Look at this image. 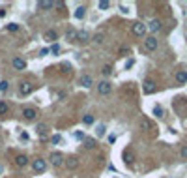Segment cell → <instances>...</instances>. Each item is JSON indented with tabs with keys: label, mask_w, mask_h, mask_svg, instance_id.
<instances>
[{
	"label": "cell",
	"mask_w": 187,
	"mask_h": 178,
	"mask_svg": "<svg viewBox=\"0 0 187 178\" xmlns=\"http://www.w3.org/2000/svg\"><path fill=\"white\" fill-rule=\"evenodd\" d=\"M32 171L41 174V173H45L47 171V161L43 159V158H34L32 159Z\"/></svg>",
	"instance_id": "obj_1"
},
{
	"label": "cell",
	"mask_w": 187,
	"mask_h": 178,
	"mask_svg": "<svg viewBox=\"0 0 187 178\" xmlns=\"http://www.w3.org/2000/svg\"><path fill=\"white\" fill-rule=\"evenodd\" d=\"M146 25L144 23H140V21H137V23H133L131 25V32H133L135 36H139V38H144L146 36Z\"/></svg>",
	"instance_id": "obj_2"
},
{
	"label": "cell",
	"mask_w": 187,
	"mask_h": 178,
	"mask_svg": "<svg viewBox=\"0 0 187 178\" xmlns=\"http://www.w3.org/2000/svg\"><path fill=\"white\" fill-rule=\"evenodd\" d=\"M64 159H65V158L62 156V152H52V154L49 156V161H51L52 167H62Z\"/></svg>",
	"instance_id": "obj_3"
},
{
	"label": "cell",
	"mask_w": 187,
	"mask_h": 178,
	"mask_svg": "<svg viewBox=\"0 0 187 178\" xmlns=\"http://www.w3.org/2000/svg\"><path fill=\"white\" fill-rule=\"evenodd\" d=\"M111 90H112V84H111V81H101L99 84H97V92H99L101 96H107V94H111Z\"/></svg>",
	"instance_id": "obj_4"
},
{
	"label": "cell",
	"mask_w": 187,
	"mask_h": 178,
	"mask_svg": "<svg viewBox=\"0 0 187 178\" xmlns=\"http://www.w3.org/2000/svg\"><path fill=\"white\" fill-rule=\"evenodd\" d=\"M157 45H159V43H157V38H155V36H148V38L144 39V49H146V51H150V53H152V51H155V49H157Z\"/></svg>",
	"instance_id": "obj_5"
},
{
	"label": "cell",
	"mask_w": 187,
	"mask_h": 178,
	"mask_svg": "<svg viewBox=\"0 0 187 178\" xmlns=\"http://www.w3.org/2000/svg\"><path fill=\"white\" fill-rule=\"evenodd\" d=\"M64 165L68 167L69 171H75L77 167H79V158H77V156H69V158L64 159Z\"/></svg>",
	"instance_id": "obj_6"
},
{
	"label": "cell",
	"mask_w": 187,
	"mask_h": 178,
	"mask_svg": "<svg viewBox=\"0 0 187 178\" xmlns=\"http://www.w3.org/2000/svg\"><path fill=\"white\" fill-rule=\"evenodd\" d=\"M23 116H25V120H28V122H34V120L38 118V111H36L34 107H26V109L23 111Z\"/></svg>",
	"instance_id": "obj_7"
},
{
	"label": "cell",
	"mask_w": 187,
	"mask_h": 178,
	"mask_svg": "<svg viewBox=\"0 0 187 178\" xmlns=\"http://www.w3.org/2000/svg\"><path fill=\"white\" fill-rule=\"evenodd\" d=\"M12 66H13L17 71H23V70H26V60L21 58V56H15V58L12 60Z\"/></svg>",
	"instance_id": "obj_8"
},
{
	"label": "cell",
	"mask_w": 187,
	"mask_h": 178,
	"mask_svg": "<svg viewBox=\"0 0 187 178\" xmlns=\"http://www.w3.org/2000/svg\"><path fill=\"white\" fill-rule=\"evenodd\" d=\"M155 90H157L155 83L150 81V79H146V81H144V84H142V92H144V94H153Z\"/></svg>",
	"instance_id": "obj_9"
},
{
	"label": "cell",
	"mask_w": 187,
	"mask_h": 178,
	"mask_svg": "<svg viewBox=\"0 0 187 178\" xmlns=\"http://www.w3.org/2000/svg\"><path fill=\"white\" fill-rule=\"evenodd\" d=\"M19 94L21 96H28V94H32V83H28V81H23L19 84Z\"/></svg>",
	"instance_id": "obj_10"
},
{
	"label": "cell",
	"mask_w": 187,
	"mask_h": 178,
	"mask_svg": "<svg viewBox=\"0 0 187 178\" xmlns=\"http://www.w3.org/2000/svg\"><path fill=\"white\" fill-rule=\"evenodd\" d=\"M79 84L84 86V88H90V86L94 84V77H92V75H81V77H79Z\"/></svg>",
	"instance_id": "obj_11"
},
{
	"label": "cell",
	"mask_w": 187,
	"mask_h": 178,
	"mask_svg": "<svg viewBox=\"0 0 187 178\" xmlns=\"http://www.w3.org/2000/svg\"><path fill=\"white\" fill-rule=\"evenodd\" d=\"M161 26H163V25H161V21H159V19H152L150 23H148V26H146V28H148L150 32H153V34H155V32H159V30H161Z\"/></svg>",
	"instance_id": "obj_12"
},
{
	"label": "cell",
	"mask_w": 187,
	"mask_h": 178,
	"mask_svg": "<svg viewBox=\"0 0 187 178\" xmlns=\"http://www.w3.org/2000/svg\"><path fill=\"white\" fill-rule=\"evenodd\" d=\"M43 38H45V41H49V43H54L58 39V34H56V30H52V28H49L45 34H43Z\"/></svg>",
	"instance_id": "obj_13"
},
{
	"label": "cell",
	"mask_w": 187,
	"mask_h": 178,
	"mask_svg": "<svg viewBox=\"0 0 187 178\" xmlns=\"http://www.w3.org/2000/svg\"><path fill=\"white\" fill-rule=\"evenodd\" d=\"M65 39H68L69 43H73V41H77V30L75 28H65Z\"/></svg>",
	"instance_id": "obj_14"
},
{
	"label": "cell",
	"mask_w": 187,
	"mask_h": 178,
	"mask_svg": "<svg viewBox=\"0 0 187 178\" xmlns=\"http://www.w3.org/2000/svg\"><path fill=\"white\" fill-rule=\"evenodd\" d=\"M77 41H81V43L90 41V34L86 30H77Z\"/></svg>",
	"instance_id": "obj_15"
},
{
	"label": "cell",
	"mask_w": 187,
	"mask_h": 178,
	"mask_svg": "<svg viewBox=\"0 0 187 178\" xmlns=\"http://www.w3.org/2000/svg\"><path fill=\"white\" fill-rule=\"evenodd\" d=\"M15 165L17 167H26L28 165V158H26L25 154H19L17 158H15Z\"/></svg>",
	"instance_id": "obj_16"
},
{
	"label": "cell",
	"mask_w": 187,
	"mask_h": 178,
	"mask_svg": "<svg viewBox=\"0 0 187 178\" xmlns=\"http://www.w3.org/2000/svg\"><path fill=\"white\" fill-rule=\"evenodd\" d=\"M176 83H178V84H185L187 83V71H178V73H176Z\"/></svg>",
	"instance_id": "obj_17"
},
{
	"label": "cell",
	"mask_w": 187,
	"mask_h": 178,
	"mask_svg": "<svg viewBox=\"0 0 187 178\" xmlns=\"http://www.w3.org/2000/svg\"><path fill=\"white\" fill-rule=\"evenodd\" d=\"M124 161H125L127 165H131V163L135 161V156H133V152H131L129 148H127V150H124Z\"/></svg>",
	"instance_id": "obj_18"
},
{
	"label": "cell",
	"mask_w": 187,
	"mask_h": 178,
	"mask_svg": "<svg viewBox=\"0 0 187 178\" xmlns=\"http://www.w3.org/2000/svg\"><path fill=\"white\" fill-rule=\"evenodd\" d=\"M38 6L41 9H51V8H54V2L52 0H41V2H38Z\"/></svg>",
	"instance_id": "obj_19"
},
{
	"label": "cell",
	"mask_w": 187,
	"mask_h": 178,
	"mask_svg": "<svg viewBox=\"0 0 187 178\" xmlns=\"http://www.w3.org/2000/svg\"><path fill=\"white\" fill-rule=\"evenodd\" d=\"M103 34H101V32H97V34H94L90 39H92V43H95V45H101V43H103Z\"/></svg>",
	"instance_id": "obj_20"
},
{
	"label": "cell",
	"mask_w": 187,
	"mask_h": 178,
	"mask_svg": "<svg viewBox=\"0 0 187 178\" xmlns=\"http://www.w3.org/2000/svg\"><path fill=\"white\" fill-rule=\"evenodd\" d=\"M97 146V142H95V139H84V148H88V150H92V148H95Z\"/></svg>",
	"instance_id": "obj_21"
},
{
	"label": "cell",
	"mask_w": 187,
	"mask_h": 178,
	"mask_svg": "<svg viewBox=\"0 0 187 178\" xmlns=\"http://www.w3.org/2000/svg\"><path fill=\"white\" fill-rule=\"evenodd\" d=\"M84 15H86V8H84V6H81V8L75 9V19H82Z\"/></svg>",
	"instance_id": "obj_22"
},
{
	"label": "cell",
	"mask_w": 187,
	"mask_h": 178,
	"mask_svg": "<svg viewBox=\"0 0 187 178\" xmlns=\"http://www.w3.org/2000/svg\"><path fill=\"white\" fill-rule=\"evenodd\" d=\"M101 73H103V77H109V75H112V66H111V64H107V66H103V70H101Z\"/></svg>",
	"instance_id": "obj_23"
},
{
	"label": "cell",
	"mask_w": 187,
	"mask_h": 178,
	"mask_svg": "<svg viewBox=\"0 0 187 178\" xmlns=\"http://www.w3.org/2000/svg\"><path fill=\"white\" fill-rule=\"evenodd\" d=\"M82 122H84L86 126H90V124H94L95 120H94V116H92V115H84V116H82Z\"/></svg>",
	"instance_id": "obj_24"
},
{
	"label": "cell",
	"mask_w": 187,
	"mask_h": 178,
	"mask_svg": "<svg viewBox=\"0 0 187 178\" xmlns=\"http://www.w3.org/2000/svg\"><path fill=\"white\" fill-rule=\"evenodd\" d=\"M140 128H142V129H152V124H150V120L142 118V120H140Z\"/></svg>",
	"instance_id": "obj_25"
},
{
	"label": "cell",
	"mask_w": 187,
	"mask_h": 178,
	"mask_svg": "<svg viewBox=\"0 0 187 178\" xmlns=\"http://www.w3.org/2000/svg\"><path fill=\"white\" fill-rule=\"evenodd\" d=\"M8 111H9V105L6 101H0V115H6Z\"/></svg>",
	"instance_id": "obj_26"
},
{
	"label": "cell",
	"mask_w": 187,
	"mask_h": 178,
	"mask_svg": "<svg viewBox=\"0 0 187 178\" xmlns=\"http://www.w3.org/2000/svg\"><path fill=\"white\" fill-rule=\"evenodd\" d=\"M153 115H155L157 118H163V107L155 105V107H153Z\"/></svg>",
	"instance_id": "obj_27"
},
{
	"label": "cell",
	"mask_w": 187,
	"mask_h": 178,
	"mask_svg": "<svg viewBox=\"0 0 187 178\" xmlns=\"http://www.w3.org/2000/svg\"><path fill=\"white\" fill-rule=\"evenodd\" d=\"M45 129H47V128H45V124H39V126H38V135H39L41 139L45 137Z\"/></svg>",
	"instance_id": "obj_28"
},
{
	"label": "cell",
	"mask_w": 187,
	"mask_h": 178,
	"mask_svg": "<svg viewBox=\"0 0 187 178\" xmlns=\"http://www.w3.org/2000/svg\"><path fill=\"white\" fill-rule=\"evenodd\" d=\"M105 129H107V128H105L103 124H99V126H97V129H95V133H97V137H103V135H105Z\"/></svg>",
	"instance_id": "obj_29"
},
{
	"label": "cell",
	"mask_w": 187,
	"mask_h": 178,
	"mask_svg": "<svg viewBox=\"0 0 187 178\" xmlns=\"http://www.w3.org/2000/svg\"><path fill=\"white\" fill-rule=\"evenodd\" d=\"M97 6H99V9H109V8H111V2H109V0H101Z\"/></svg>",
	"instance_id": "obj_30"
},
{
	"label": "cell",
	"mask_w": 187,
	"mask_h": 178,
	"mask_svg": "<svg viewBox=\"0 0 187 178\" xmlns=\"http://www.w3.org/2000/svg\"><path fill=\"white\" fill-rule=\"evenodd\" d=\"M6 28H8L9 32H19V25H17V23H9Z\"/></svg>",
	"instance_id": "obj_31"
},
{
	"label": "cell",
	"mask_w": 187,
	"mask_h": 178,
	"mask_svg": "<svg viewBox=\"0 0 187 178\" xmlns=\"http://www.w3.org/2000/svg\"><path fill=\"white\" fill-rule=\"evenodd\" d=\"M8 88H9L8 81H0V92H8Z\"/></svg>",
	"instance_id": "obj_32"
},
{
	"label": "cell",
	"mask_w": 187,
	"mask_h": 178,
	"mask_svg": "<svg viewBox=\"0 0 187 178\" xmlns=\"http://www.w3.org/2000/svg\"><path fill=\"white\" fill-rule=\"evenodd\" d=\"M180 156H182V159H187V144H185V146H182Z\"/></svg>",
	"instance_id": "obj_33"
},
{
	"label": "cell",
	"mask_w": 187,
	"mask_h": 178,
	"mask_svg": "<svg viewBox=\"0 0 187 178\" xmlns=\"http://www.w3.org/2000/svg\"><path fill=\"white\" fill-rule=\"evenodd\" d=\"M73 135H75V139H81V141H84V133H82V131H75Z\"/></svg>",
	"instance_id": "obj_34"
},
{
	"label": "cell",
	"mask_w": 187,
	"mask_h": 178,
	"mask_svg": "<svg viewBox=\"0 0 187 178\" xmlns=\"http://www.w3.org/2000/svg\"><path fill=\"white\" fill-rule=\"evenodd\" d=\"M51 53H54V54H58V53H60V47L56 45V43H54V45H52V49H51Z\"/></svg>",
	"instance_id": "obj_35"
},
{
	"label": "cell",
	"mask_w": 187,
	"mask_h": 178,
	"mask_svg": "<svg viewBox=\"0 0 187 178\" xmlns=\"http://www.w3.org/2000/svg\"><path fill=\"white\" fill-rule=\"evenodd\" d=\"M39 54H41V56H45V54H51V49H41Z\"/></svg>",
	"instance_id": "obj_36"
},
{
	"label": "cell",
	"mask_w": 187,
	"mask_h": 178,
	"mask_svg": "<svg viewBox=\"0 0 187 178\" xmlns=\"http://www.w3.org/2000/svg\"><path fill=\"white\" fill-rule=\"evenodd\" d=\"M120 12H122V13H129V9H127V6H122V4H120Z\"/></svg>",
	"instance_id": "obj_37"
},
{
	"label": "cell",
	"mask_w": 187,
	"mask_h": 178,
	"mask_svg": "<svg viewBox=\"0 0 187 178\" xmlns=\"http://www.w3.org/2000/svg\"><path fill=\"white\" fill-rule=\"evenodd\" d=\"M52 142H54V144L60 142V137H58V135H54V137H52Z\"/></svg>",
	"instance_id": "obj_38"
},
{
	"label": "cell",
	"mask_w": 187,
	"mask_h": 178,
	"mask_svg": "<svg viewBox=\"0 0 187 178\" xmlns=\"http://www.w3.org/2000/svg\"><path fill=\"white\" fill-rule=\"evenodd\" d=\"M0 17H6V9H0Z\"/></svg>",
	"instance_id": "obj_39"
}]
</instances>
